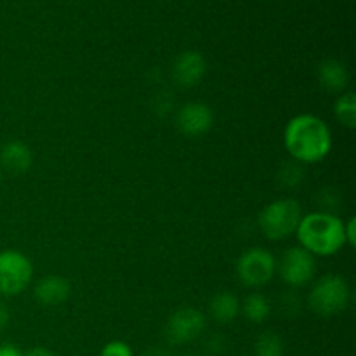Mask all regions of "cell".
Instances as JSON below:
<instances>
[{
	"mask_svg": "<svg viewBox=\"0 0 356 356\" xmlns=\"http://www.w3.org/2000/svg\"><path fill=\"white\" fill-rule=\"evenodd\" d=\"M0 183H2V169H0Z\"/></svg>",
	"mask_w": 356,
	"mask_h": 356,
	"instance_id": "d4e9b609",
	"label": "cell"
},
{
	"mask_svg": "<svg viewBox=\"0 0 356 356\" xmlns=\"http://www.w3.org/2000/svg\"><path fill=\"white\" fill-rule=\"evenodd\" d=\"M70 292L72 285L66 278L59 275H49L38 280L33 294L42 306H58L70 298Z\"/></svg>",
	"mask_w": 356,
	"mask_h": 356,
	"instance_id": "8fae6325",
	"label": "cell"
},
{
	"mask_svg": "<svg viewBox=\"0 0 356 356\" xmlns=\"http://www.w3.org/2000/svg\"><path fill=\"white\" fill-rule=\"evenodd\" d=\"M296 235L302 249L313 256H334L346 245L344 221L327 211L302 216Z\"/></svg>",
	"mask_w": 356,
	"mask_h": 356,
	"instance_id": "7a4b0ae2",
	"label": "cell"
},
{
	"mask_svg": "<svg viewBox=\"0 0 356 356\" xmlns=\"http://www.w3.org/2000/svg\"><path fill=\"white\" fill-rule=\"evenodd\" d=\"M301 163H285L280 172V179L285 186H298L302 181V170L299 169Z\"/></svg>",
	"mask_w": 356,
	"mask_h": 356,
	"instance_id": "ac0fdd59",
	"label": "cell"
},
{
	"mask_svg": "<svg viewBox=\"0 0 356 356\" xmlns=\"http://www.w3.org/2000/svg\"><path fill=\"white\" fill-rule=\"evenodd\" d=\"M214 124V113L205 103H186L176 117V125L181 134L188 138H198L209 132Z\"/></svg>",
	"mask_w": 356,
	"mask_h": 356,
	"instance_id": "9c48e42d",
	"label": "cell"
},
{
	"mask_svg": "<svg viewBox=\"0 0 356 356\" xmlns=\"http://www.w3.org/2000/svg\"><path fill=\"white\" fill-rule=\"evenodd\" d=\"M240 309H242V313L249 322L263 323L271 315V302L261 292H252L240 305Z\"/></svg>",
	"mask_w": 356,
	"mask_h": 356,
	"instance_id": "9a60e30c",
	"label": "cell"
},
{
	"mask_svg": "<svg viewBox=\"0 0 356 356\" xmlns=\"http://www.w3.org/2000/svg\"><path fill=\"white\" fill-rule=\"evenodd\" d=\"M284 145L298 163H318L332 149V132L316 115H296L285 125Z\"/></svg>",
	"mask_w": 356,
	"mask_h": 356,
	"instance_id": "6da1fadb",
	"label": "cell"
},
{
	"mask_svg": "<svg viewBox=\"0 0 356 356\" xmlns=\"http://www.w3.org/2000/svg\"><path fill=\"white\" fill-rule=\"evenodd\" d=\"M33 277V264L19 250H2L0 252V296L21 294L30 285Z\"/></svg>",
	"mask_w": 356,
	"mask_h": 356,
	"instance_id": "8992f818",
	"label": "cell"
},
{
	"mask_svg": "<svg viewBox=\"0 0 356 356\" xmlns=\"http://www.w3.org/2000/svg\"><path fill=\"white\" fill-rule=\"evenodd\" d=\"M101 356H134L132 348L124 341H110L101 350Z\"/></svg>",
	"mask_w": 356,
	"mask_h": 356,
	"instance_id": "d6986e66",
	"label": "cell"
},
{
	"mask_svg": "<svg viewBox=\"0 0 356 356\" xmlns=\"http://www.w3.org/2000/svg\"><path fill=\"white\" fill-rule=\"evenodd\" d=\"M9 320H10L9 308H7L6 305H2V302H0V332H2V330L6 329L7 325H9Z\"/></svg>",
	"mask_w": 356,
	"mask_h": 356,
	"instance_id": "7402d4cb",
	"label": "cell"
},
{
	"mask_svg": "<svg viewBox=\"0 0 356 356\" xmlns=\"http://www.w3.org/2000/svg\"><path fill=\"white\" fill-rule=\"evenodd\" d=\"M207 72V63L204 56L197 51H186L177 56L172 68V76L177 86L195 87Z\"/></svg>",
	"mask_w": 356,
	"mask_h": 356,
	"instance_id": "30bf717a",
	"label": "cell"
},
{
	"mask_svg": "<svg viewBox=\"0 0 356 356\" xmlns=\"http://www.w3.org/2000/svg\"><path fill=\"white\" fill-rule=\"evenodd\" d=\"M302 218L301 205L294 198H280L261 211L259 228L268 240H284L294 235Z\"/></svg>",
	"mask_w": 356,
	"mask_h": 356,
	"instance_id": "277c9868",
	"label": "cell"
},
{
	"mask_svg": "<svg viewBox=\"0 0 356 356\" xmlns=\"http://www.w3.org/2000/svg\"><path fill=\"white\" fill-rule=\"evenodd\" d=\"M145 356H172L169 350H163V348H153V350L146 351Z\"/></svg>",
	"mask_w": 356,
	"mask_h": 356,
	"instance_id": "cb8c5ba5",
	"label": "cell"
},
{
	"mask_svg": "<svg viewBox=\"0 0 356 356\" xmlns=\"http://www.w3.org/2000/svg\"><path fill=\"white\" fill-rule=\"evenodd\" d=\"M205 329V318L198 309L181 308L169 316L165 325V339L172 346H183L198 339Z\"/></svg>",
	"mask_w": 356,
	"mask_h": 356,
	"instance_id": "ba28073f",
	"label": "cell"
},
{
	"mask_svg": "<svg viewBox=\"0 0 356 356\" xmlns=\"http://www.w3.org/2000/svg\"><path fill=\"white\" fill-rule=\"evenodd\" d=\"M24 356H56L54 353H52L51 350H47V348H33V350H30L28 353H24Z\"/></svg>",
	"mask_w": 356,
	"mask_h": 356,
	"instance_id": "603a6c76",
	"label": "cell"
},
{
	"mask_svg": "<svg viewBox=\"0 0 356 356\" xmlns=\"http://www.w3.org/2000/svg\"><path fill=\"white\" fill-rule=\"evenodd\" d=\"M0 356H24L23 351L14 344H0Z\"/></svg>",
	"mask_w": 356,
	"mask_h": 356,
	"instance_id": "44dd1931",
	"label": "cell"
},
{
	"mask_svg": "<svg viewBox=\"0 0 356 356\" xmlns=\"http://www.w3.org/2000/svg\"><path fill=\"white\" fill-rule=\"evenodd\" d=\"M351 291L348 282L339 275H325L313 284L308 296V305L312 312L318 316H334L348 308Z\"/></svg>",
	"mask_w": 356,
	"mask_h": 356,
	"instance_id": "3957f363",
	"label": "cell"
},
{
	"mask_svg": "<svg viewBox=\"0 0 356 356\" xmlns=\"http://www.w3.org/2000/svg\"><path fill=\"white\" fill-rule=\"evenodd\" d=\"M280 278L291 287H305L315 278L316 259L302 247H291L278 261Z\"/></svg>",
	"mask_w": 356,
	"mask_h": 356,
	"instance_id": "52a82bcc",
	"label": "cell"
},
{
	"mask_svg": "<svg viewBox=\"0 0 356 356\" xmlns=\"http://www.w3.org/2000/svg\"><path fill=\"white\" fill-rule=\"evenodd\" d=\"M318 82L327 92H343L350 82V73L343 63L336 59H325L318 66Z\"/></svg>",
	"mask_w": 356,
	"mask_h": 356,
	"instance_id": "4fadbf2b",
	"label": "cell"
},
{
	"mask_svg": "<svg viewBox=\"0 0 356 356\" xmlns=\"http://www.w3.org/2000/svg\"><path fill=\"white\" fill-rule=\"evenodd\" d=\"M31 149L23 141H7L0 148V169L10 174H23L31 165Z\"/></svg>",
	"mask_w": 356,
	"mask_h": 356,
	"instance_id": "7c38bea8",
	"label": "cell"
},
{
	"mask_svg": "<svg viewBox=\"0 0 356 356\" xmlns=\"http://www.w3.org/2000/svg\"><path fill=\"white\" fill-rule=\"evenodd\" d=\"M211 316L219 323H229L238 316L240 313V301L232 292H219L212 298L209 305Z\"/></svg>",
	"mask_w": 356,
	"mask_h": 356,
	"instance_id": "5bb4252c",
	"label": "cell"
},
{
	"mask_svg": "<svg viewBox=\"0 0 356 356\" xmlns=\"http://www.w3.org/2000/svg\"><path fill=\"white\" fill-rule=\"evenodd\" d=\"M334 115L344 127H356V96L353 92H341L334 104Z\"/></svg>",
	"mask_w": 356,
	"mask_h": 356,
	"instance_id": "2e32d148",
	"label": "cell"
},
{
	"mask_svg": "<svg viewBox=\"0 0 356 356\" xmlns=\"http://www.w3.org/2000/svg\"><path fill=\"white\" fill-rule=\"evenodd\" d=\"M344 236H346V245L355 247L356 235H355V218H350L344 222Z\"/></svg>",
	"mask_w": 356,
	"mask_h": 356,
	"instance_id": "ffe728a7",
	"label": "cell"
},
{
	"mask_svg": "<svg viewBox=\"0 0 356 356\" xmlns=\"http://www.w3.org/2000/svg\"><path fill=\"white\" fill-rule=\"evenodd\" d=\"M277 271V259L270 250L263 247H252L245 250L236 261V275L242 285L250 289L270 284Z\"/></svg>",
	"mask_w": 356,
	"mask_h": 356,
	"instance_id": "5b68a950",
	"label": "cell"
},
{
	"mask_svg": "<svg viewBox=\"0 0 356 356\" xmlns=\"http://www.w3.org/2000/svg\"><path fill=\"white\" fill-rule=\"evenodd\" d=\"M284 341L278 334L271 332V330L261 334L254 344V355L256 356H284Z\"/></svg>",
	"mask_w": 356,
	"mask_h": 356,
	"instance_id": "e0dca14e",
	"label": "cell"
}]
</instances>
